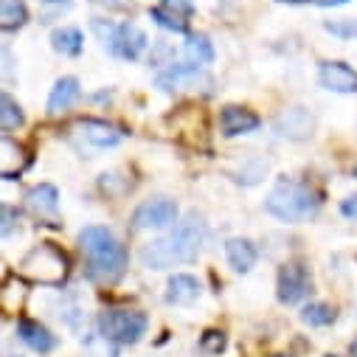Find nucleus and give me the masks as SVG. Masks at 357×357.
I'll return each instance as SVG.
<instances>
[{
    "label": "nucleus",
    "mask_w": 357,
    "mask_h": 357,
    "mask_svg": "<svg viewBox=\"0 0 357 357\" xmlns=\"http://www.w3.org/2000/svg\"><path fill=\"white\" fill-rule=\"evenodd\" d=\"M326 357H337V354H326Z\"/></svg>",
    "instance_id": "nucleus-33"
},
{
    "label": "nucleus",
    "mask_w": 357,
    "mask_h": 357,
    "mask_svg": "<svg viewBox=\"0 0 357 357\" xmlns=\"http://www.w3.org/2000/svg\"><path fill=\"white\" fill-rule=\"evenodd\" d=\"M225 256H228V264L234 267L236 273H248L250 267L256 264V248H253V242L239 239V236H234V239L225 242Z\"/></svg>",
    "instance_id": "nucleus-19"
},
{
    "label": "nucleus",
    "mask_w": 357,
    "mask_h": 357,
    "mask_svg": "<svg viewBox=\"0 0 357 357\" xmlns=\"http://www.w3.org/2000/svg\"><path fill=\"white\" fill-rule=\"evenodd\" d=\"M79 248L87 261V276L99 284H113L127 267L124 245L102 225H91L79 234Z\"/></svg>",
    "instance_id": "nucleus-2"
},
{
    "label": "nucleus",
    "mask_w": 357,
    "mask_h": 357,
    "mask_svg": "<svg viewBox=\"0 0 357 357\" xmlns=\"http://www.w3.org/2000/svg\"><path fill=\"white\" fill-rule=\"evenodd\" d=\"M79 96H82L79 82H76L73 76H62V79L54 84L51 96H48V113H51V116H56V113H62V110L73 107V105L79 102Z\"/></svg>",
    "instance_id": "nucleus-16"
},
{
    "label": "nucleus",
    "mask_w": 357,
    "mask_h": 357,
    "mask_svg": "<svg viewBox=\"0 0 357 357\" xmlns=\"http://www.w3.org/2000/svg\"><path fill=\"white\" fill-rule=\"evenodd\" d=\"M203 349L206 351H222L225 349V335L222 332H217V329H208L206 335H203Z\"/></svg>",
    "instance_id": "nucleus-27"
},
{
    "label": "nucleus",
    "mask_w": 357,
    "mask_h": 357,
    "mask_svg": "<svg viewBox=\"0 0 357 357\" xmlns=\"http://www.w3.org/2000/svg\"><path fill=\"white\" fill-rule=\"evenodd\" d=\"M310 3H315V6H343V3H349V0H310Z\"/></svg>",
    "instance_id": "nucleus-30"
},
{
    "label": "nucleus",
    "mask_w": 357,
    "mask_h": 357,
    "mask_svg": "<svg viewBox=\"0 0 357 357\" xmlns=\"http://www.w3.org/2000/svg\"><path fill=\"white\" fill-rule=\"evenodd\" d=\"M17 337H20L29 349L43 351V354L56 346V337H54L43 324H37V321H31V318H20V321H17Z\"/></svg>",
    "instance_id": "nucleus-15"
},
{
    "label": "nucleus",
    "mask_w": 357,
    "mask_h": 357,
    "mask_svg": "<svg viewBox=\"0 0 357 357\" xmlns=\"http://www.w3.org/2000/svg\"><path fill=\"white\" fill-rule=\"evenodd\" d=\"M0 174L6 177V181H12V177H17L26 166H29V155H26V149L17 144V141H12L9 135L0 141Z\"/></svg>",
    "instance_id": "nucleus-17"
},
{
    "label": "nucleus",
    "mask_w": 357,
    "mask_h": 357,
    "mask_svg": "<svg viewBox=\"0 0 357 357\" xmlns=\"http://www.w3.org/2000/svg\"><path fill=\"white\" fill-rule=\"evenodd\" d=\"M318 82L332 93H357V70H351L346 62H324Z\"/></svg>",
    "instance_id": "nucleus-10"
},
{
    "label": "nucleus",
    "mask_w": 357,
    "mask_h": 357,
    "mask_svg": "<svg viewBox=\"0 0 357 357\" xmlns=\"http://www.w3.org/2000/svg\"><path fill=\"white\" fill-rule=\"evenodd\" d=\"M93 31L105 43V48H110L121 59H138L141 51L146 48V34L132 23L113 26L107 20H93Z\"/></svg>",
    "instance_id": "nucleus-6"
},
{
    "label": "nucleus",
    "mask_w": 357,
    "mask_h": 357,
    "mask_svg": "<svg viewBox=\"0 0 357 357\" xmlns=\"http://www.w3.org/2000/svg\"><path fill=\"white\" fill-rule=\"evenodd\" d=\"M163 9L181 15V17H189L195 12V3H192V0H163Z\"/></svg>",
    "instance_id": "nucleus-28"
},
{
    "label": "nucleus",
    "mask_w": 357,
    "mask_h": 357,
    "mask_svg": "<svg viewBox=\"0 0 357 357\" xmlns=\"http://www.w3.org/2000/svg\"><path fill=\"white\" fill-rule=\"evenodd\" d=\"M20 273H23L29 282H34V284L59 287V284L68 279V273H70V261H68V256H65L56 245L43 242V245H37L34 250H29V253L23 256Z\"/></svg>",
    "instance_id": "nucleus-4"
},
{
    "label": "nucleus",
    "mask_w": 357,
    "mask_h": 357,
    "mask_svg": "<svg viewBox=\"0 0 357 357\" xmlns=\"http://www.w3.org/2000/svg\"><path fill=\"white\" fill-rule=\"evenodd\" d=\"M146 315L138 310H107L99 315V332L105 340L119 343V346H130L138 343L146 332Z\"/></svg>",
    "instance_id": "nucleus-5"
},
{
    "label": "nucleus",
    "mask_w": 357,
    "mask_h": 357,
    "mask_svg": "<svg viewBox=\"0 0 357 357\" xmlns=\"http://www.w3.org/2000/svg\"><path fill=\"white\" fill-rule=\"evenodd\" d=\"M276 130L279 135L284 138H293V141H304L315 132V116L307 110V107H290L284 110L279 119H276Z\"/></svg>",
    "instance_id": "nucleus-9"
},
{
    "label": "nucleus",
    "mask_w": 357,
    "mask_h": 357,
    "mask_svg": "<svg viewBox=\"0 0 357 357\" xmlns=\"http://www.w3.org/2000/svg\"><path fill=\"white\" fill-rule=\"evenodd\" d=\"M259 127V116L248 107H236V105H228L222 107L220 113V130L222 135L234 138V135H245V132H253Z\"/></svg>",
    "instance_id": "nucleus-12"
},
{
    "label": "nucleus",
    "mask_w": 357,
    "mask_h": 357,
    "mask_svg": "<svg viewBox=\"0 0 357 357\" xmlns=\"http://www.w3.org/2000/svg\"><path fill=\"white\" fill-rule=\"evenodd\" d=\"M0 127H3V132H12V130H20L23 127V110H20V105L9 96V93H3L0 96Z\"/></svg>",
    "instance_id": "nucleus-22"
},
{
    "label": "nucleus",
    "mask_w": 357,
    "mask_h": 357,
    "mask_svg": "<svg viewBox=\"0 0 357 357\" xmlns=\"http://www.w3.org/2000/svg\"><path fill=\"white\" fill-rule=\"evenodd\" d=\"M301 321L307 326H329L335 321V310L329 304H307L301 310Z\"/></svg>",
    "instance_id": "nucleus-24"
},
{
    "label": "nucleus",
    "mask_w": 357,
    "mask_h": 357,
    "mask_svg": "<svg viewBox=\"0 0 357 357\" xmlns=\"http://www.w3.org/2000/svg\"><path fill=\"white\" fill-rule=\"evenodd\" d=\"M79 135H82L87 144L99 146V149L116 146V144H121V138H124V132H121L119 127H113V124H107V121H96V119L79 121Z\"/></svg>",
    "instance_id": "nucleus-13"
},
{
    "label": "nucleus",
    "mask_w": 357,
    "mask_h": 357,
    "mask_svg": "<svg viewBox=\"0 0 357 357\" xmlns=\"http://www.w3.org/2000/svg\"><path fill=\"white\" fill-rule=\"evenodd\" d=\"M186 56H189V62L192 65H208L211 59H214V48H211V43H208V37H203V34H197V37H189V43H186Z\"/></svg>",
    "instance_id": "nucleus-23"
},
{
    "label": "nucleus",
    "mask_w": 357,
    "mask_h": 357,
    "mask_svg": "<svg viewBox=\"0 0 357 357\" xmlns=\"http://www.w3.org/2000/svg\"><path fill=\"white\" fill-rule=\"evenodd\" d=\"M197 82L203 84H211V79L200 70V65H172L169 70L158 73V87H163V91H183V87H195Z\"/></svg>",
    "instance_id": "nucleus-11"
},
{
    "label": "nucleus",
    "mask_w": 357,
    "mask_h": 357,
    "mask_svg": "<svg viewBox=\"0 0 357 357\" xmlns=\"http://www.w3.org/2000/svg\"><path fill=\"white\" fill-rule=\"evenodd\" d=\"M149 17H152L160 29H169V31H177V34H186V31H189V26H186V20H183L181 15H174V12L163 9V6L149 9Z\"/></svg>",
    "instance_id": "nucleus-25"
},
{
    "label": "nucleus",
    "mask_w": 357,
    "mask_h": 357,
    "mask_svg": "<svg viewBox=\"0 0 357 357\" xmlns=\"http://www.w3.org/2000/svg\"><path fill=\"white\" fill-rule=\"evenodd\" d=\"M349 351H351V357H357V337L351 340V346H349Z\"/></svg>",
    "instance_id": "nucleus-31"
},
{
    "label": "nucleus",
    "mask_w": 357,
    "mask_h": 357,
    "mask_svg": "<svg viewBox=\"0 0 357 357\" xmlns=\"http://www.w3.org/2000/svg\"><path fill=\"white\" fill-rule=\"evenodd\" d=\"M279 3H304V0H279Z\"/></svg>",
    "instance_id": "nucleus-32"
},
{
    "label": "nucleus",
    "mask_w": 357,
    "mask_h": 357,
    "mask_svg": "<svg viewBox=\"0 0 357 357\" xmlns=\"http://www.w3.org/2000/svg\"><path fill=\"white\" fill-rule=\"evenodd\" d=\"M177 220V206L166 197H155V200H146L135 208L132 214V228L138 231H152V228H166Z\"/></svg>",
    "instance_id": "nucleus-8"
},
{
    "label": "nucleus",
    "mask_w": 357,
    "mask_h": 357,
    "mask_svg": "<svg viewBox=\"0 0 357 357\" xmlns=\"http://www.w3.org/2000/svg\"><path fill=\"white\" fill-rule=\"evenodd\" d=\"M26 20H29V9L23 0H3L0 3V26H3V31H15Z\"/></svg>",
    "instance_id": "nucleus-20"
},
{
    "label": "nucleus",
    "mask_w": 357,
    "mask_h": 357,
    "mask_svg": "<svg viewBox=\"0 0 357 357\" xmlns=\"http://www.w3.org/2000/svg\"><path fill=\"white\" fill-rule=\"evenodd\" d=\"M200 298V282L189 273H174L166 284V301L174 307H186Z\"/></svg>",
    "instance_id": "nucleus-14"
},
{
    "label": "nucleus",
    "mask_w": 357,
    "mask_h": 357,
    "mask_svg": "<svg viewBox=\"0 0 357 357\" xmlns=\"http://www.w3.org/2000/svg\"><path fill=\"white\" fill-rule=\"evenodd\" d=\"M82 31L79 29H56L54 34H51V45H54V51H59V54H65V56H76L79 51H82Z\"/></svg>",
    "instance_id": "nucleus-21"
},
{
    "label": "nucleus",
    "mask_w": 357,
    "mask_h": 357,
    "mask_svg": "<svg viewBox=\"0 0 357 357\" xmlns=\"http://www.w3.org/2000/svg\"><path fill=\"white\" fill-rule=\"evenodd\" d=\"M26 203L40 217H54L59 211V192L51 183H40L26 195Z\"/></svg>",
    "instance_id": "nucleus-18"
},
{
    "label": "nucleus",
    "mask_w": 357,
    "mask_h": 357,
    "mask_svg": "<svg viewBox=\"0 0 357 357\" xmlns=\"http://www.w3.org/2000/svg\"><path fill=\"white\" fill-rule=\"evenodd\" d=\"M203 242H206V222L197 214H189L186 220H181L174 225L172 234L144 245L141 261H144V267H149V271H169L174 264L195 261Z\"/></svg>",
    "instance_id": "nucleus-1"
},
{
    "label": "nucleus",
    "mask_w": 357,
    "mask_h": 357,
    "mask_svg": "<svg viewBox=\"0 0 357 357\" xmlns=\"http://www.w3.org/2000/svg\"><path fill=\"white\" fill-rule=\"evenodd\" d=\"M326 31H332L337 37H357V20H329Z\"/></svg>",
    "instance_id": "nucleus-26"
},
{
    "label": "nucleus",
    "mask_w": 357,
    "mask_h": 357,
    "mask_svg": "<svg viewBox=\"0 0 357 357\" xmlns=\"http://www.w3.org/2000/svg\"><path fill=\"white\" fill-rule=\"evenodd\" d=\"M312 287L310 271L301 261H287L279 271V301L282 304H298Z\"/></svg>",
    "instance_id": "nucleus-7"
},
{
    "label": "nucleus",
    "mask_w": 357,
    "mask_h": 357,
    "mask_svg": "<svg viewBox=\"0 0 357 357\" xmlns=\"http://www.w3.org/2000/svg\"><path fill=\"white\" fill-rule=\"evenodd\" d=\"M340 214H343L346 220H354V222H357V195H351V197H346V200L340 203Z\"/></svg>",
    "instance_id": "nucleus-29"
},
{
    "label": "nucleus",
    "mask_w": 357,
    "mask_h": 357,
    "mask_svg": "<svg viewBox=\"0 0 357 357\" xmlns=\"http://www.w3.org/2000/svg\"><path fill=\"white\" fill-rule=\"evenodd\" d=\"M318 195L301 183H293V181H279L271 195L264 200V208L267 214H273L276 220L282 222H304V220H312L318 214Z\"/></svg>",
    "instance_id": "nucleus-3"
}]
</instances>
